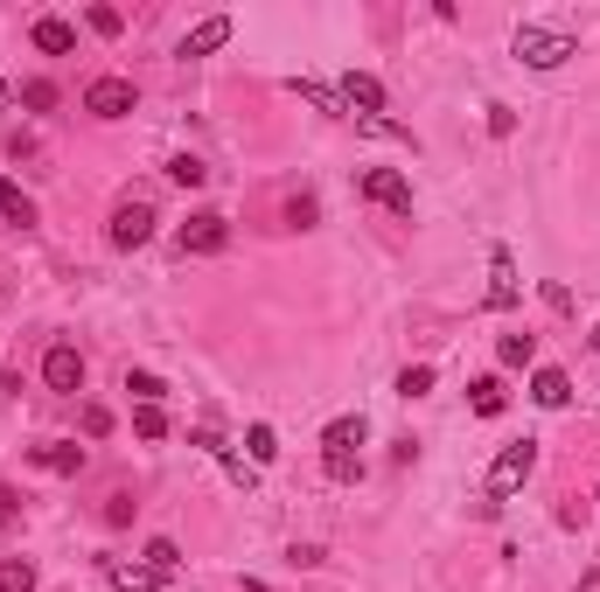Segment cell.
Segmentation results:
<instances>
[{
	"label": "cell",
	"instance_id": "obj_13",
	"mask_svg": "<svg viewBox=\"0 0 600 592\" xmlns=\"http://www.w3.org/2000/svg\"><path fill=\"white\" fill-rule=\"evenodd\" d=\"M223 43H231V14H210V22H196L189 35H182L175 56H217Z\"/></svg>",
	"mask_w": 600,
	"mask_h": 592
},
{
	"label": "cell",
	"instance_id": "obj_5",
	"mask_svg": "<svg viewBox=\"0 0 600 592\" xmlns=\"http://www.w3.org/2000/svg\"><path fill=\"white\" fill-rule=\"evenodd\" d=\"M84 384H91V370H84L78 341H49V349H43V391H56V397H78Z\"/></svg>",
	"mask_w": 600,
	"mask_h": 592
},
{
	"label": "cell",
	"instance_id": "obj_9",
	"mask_svg": "<svg viewBox=\"0 0 600 592\" xmlns=\"http://www.w3.org/2000/svg\"><path fill=\"white\" fill-rule=\"evenodd\" d=\"M335 91H343V105L356 112V119H378V112L391 105V98H384V78H370V70H349Z\"/></svg>",
	"mask_w": 600,
	"mask_h": 592
},
{
	"label": "cell",
	"instance_id": "obj_15",
	"mask_svg": "<svg viewBox=\"0 0 600 592\" xmlns=\"http://www.w3.org/2000/svg\"><path fill=\"white\" fill-rule=\"evenodd\" d=\"M287 91H293V98H308L314 112H328V119H349V105H343V91H335V84H314V78H287Z\"/></svg>",
	"mask_w": 600,
	"mask_h": 592
},
{
	"label": "cell",
	"instance_id": "obj_29",
	"mask_svg": "<svg viewBox=\"0 0 600 592\" xmlns=\"http://www.w3.org/2000/svg\"><path fill=\"white\" fill-rule=\"evenodd\" d=\"M22 105H28V112H56V84H49V78H28V84H22Z\"/></svg>",
	"mask_w": 600,
	"mask_h": 592
},
{
	"label": "cell",
	"instance_id": "obj_10",
	"mask_svg": "<svg viewBox=\"0 0 600 592\" xmlns=\"http://www.w3.org/2000/svg\"><path fill=\"white\" fill-rule=\"evenodd\" d=\"M91 453L78 446V439H49V446H28V467H43V474H84Z\"/></svg>",
	"mask_w": 600,
	"mask_h": 592
},
{
	"label": "cell",
	"instance_id": "obj_6",
	"mask_svg": "<svg viewBox=\"0 0 600 592\" xmlns=\"http://www.w3.org/2000/svg\"><path fill=\"white\" fill-rule=\"evenodd\" d=\"M531 467H538V439H510V446L489 461V495H496V502L517 495L523 481H531Z\"/></svg>",
	"mask_w": 600,
	"mask_h": 592
},
{
	"label": "cell",
	"instance_id": "obj_16",
	"mask_svg": "<svg viewBox=\"0 0 600 592\" xmlns=\"http://www.w3.org/2000/svg\"><path fill=\"white\" fill-rule=\"evenodd\" d=\"M468 405H475V418H503V405H510L503 376H475V384H468Z\"/></svg>",
	"mask_w": 600,
	"mask_h": 592
},
{
	"label": "cell",
	"instance_id": "obj_25",
	"mask_svg": "<svg viewBox=\"0 0 600 592\" xmlns=\"http://www.w3.org/2000/svg\"><path fill=\"white\" fill-rule=\"evenodd\" d=\"M84 28L105 35V43H119V35H126V14H119V8H84Z\"/></svg>",
	"mask_w": 600,
	"mask_h": 592
},
{
	"label": "cell",
	"instance_id": "obj_8",
	"mask_svg": "<svg viewBox=\"0 0 600 592\" xmlns=\"http://www.w3.org/2000/svg\"><path fill=\"white\" fill-rule=\"evenodd\" d=\"M370 439V426H364V411H343V418H328L322 426V461H356V446Z\"/></svg>",
	"mask_w": 600,
	"mask_h": 592
},
{
	"label": "cell",
	"instance_id": "obj_28",
	"mask_svg": "<svg viewBox=\"0 0 600 592\" xmlns=\"http://www.w3.org/2000/svg\"><path fill=\"white\" fill-rule=\"evenodd\" d=\"M134 432L147 439V446H154V439H168V411H161V405H140V411H134Z\"/></svg>",
	"mask_w": 600,
	"mask_h": 592
},
{
	"label": "cell",
	"instance_id": "obj_21",
	"mask_svg": "<svg viewBox=\"0 0 600 592\" xmlns=\"http://www.w3.org/2000/svg\"><path fill=\"white\" fill-rule=\"evenodd\" d=\"M434 384H440V370H434V362H405V370H399V384H391V391H399V397H426Z\"/></svg>",
	"mask_w": 600,
	"mask_h": 592
},
{
	"label": "cell",
	"instance_id": "obj_17",
	"mask_svg": "<svg viewBox=\"0 0 600 592\" xmlns=\"http://www.w3.org/2000/svg\"><path fill=\"white\" fill-rule=\"evenodd\" d=\"M489 265H496V286H489V293H482V307H496V314H503V307H510V300H517V265H510V252H496Z\"/></svg>",
	"mask_w": 600,
	"mask_h": 592
},
{
	"label": "cell",
	"instance_id": "obj_18",
	"mask_svg": "<svg viewBox=\"0 0 600 592\" xmlns=\"http://www.w3.org/2000/svg\"><path fill=\"white\" fill-rule=\"evenodd\" d=\"M134 515H140V495H134V488H112L105 509H99V523H105V530H126Z\"/></svg>",
	"mask_w": 600,
	"mask_h": 592
},
{
	"label": "cell",
	"instance_id": "obj_31",
	"mask_svg": "<svg viewBox=\"0 0 600 592\" xmlns=\"http://www.w3.org/2000/svg\"><path fill=\"white\" fill-rule=\"evenodd\" d=\"M22 488H8V481H0V530H14V523H22Z\"/></svg>",
	"mask_w": 600,
	"mask_h": 592
},
{
	"label": "cell",
	"instance_id": "obj_12",
	"mask_svg": "<svg viewBox=\"0 0 600 592\" xmlns=\"http://www.w3.org/2000/svg\"><path fill=\"white\" fill-rule=\"evenodd\" d=\"M531 405L566 411V405H573V376H566V370H552V362H545V370H531Z\"/></svg>",
	"mask_w": 600,
	"mask_h": 592
},
{
	"label": "cell",
	"instance_id": "obj_32",
	"mask_svg": "<svg viewBox=\"0 0 600 592\" xmlns=\"http://www.w3.org/2000/svg\"><path fill=\"white\" fill-rule=\"evenodd\" d=\"M223 474H231L238 488H258V467H252V461H238V453H223Z\"/></svg>",
	"mask_w": 600,
	"mask_h": 592
},
{
	"label": "cell",
	"instance_id": "obj_33",
	"mask_svg": "<svg viewBox=\"0 0 600 592\" xmlns=\"http://www.w3.org/2000/svg\"><path fill=\"white\" fill-rule=\"evenodd\" d=\"M517 132V112L510 105H489V140H510Z\"/></svg>",
	"mask_w": 600,
	"mask_h": 592
},
{
	"label": "cell",
	"instance_id": "obj_34",
	"mask_svg": "<svg viewBox=\"0 0 600 592\" xmlns=\"http://www.w3.org/2000/svg\"><path fill=\"white\" fill-rule=\"evenodd\" d=\"M0 105H8V84H0Z\"/></svg>",
	"mask_w": 600,
	"mask_h": 592
},
{
	"label": "cell",
	"instance_id": "obj_3",
	"mask_svg": "<svg viewBox=\"0 0 600 592\" xmlns=\"http://www.w3.org/2000/svg\"><path fill=\"white\" fill-rule=\"evenodd\" d=\"M140 105V91H134V78H119V70H105V78H91L84 84V112H91V119H126V112H134Z\"/></svg>",
	"mask_w": 600,
	"mask_h": 592
},
{
	"label": "cell",
	"instance_id": "obj_2",
	"mask_svg": "<svg viewBox=\"0 0 600 592\" xmlns=\"http://www.w3.org/2000/svg\"><path fill=\"white\" fill-rule=\"evenodd\" d=\"M154 202H147V196H119V202H112V217H105V244H112V252H140V244L147 237H154Z\"/></svg>",
	"mask_w": 600,
	"mask_h": 592
},
{
	"label": "cell",
	"instance_id": "obj_24",
	"mask_svg": "<svg viewBox=\"0 0 600 592\" xmlns=\"http://www.w3.org/2000/svg\"><path fill=\"white\" fill-rule=\"evenodd\" d=\"M245 453H252V467H273L279 461V432L273 426H252L245 432Z\"/></svg>",
	"mask_w": 600,
	"mask_h": 592
},
{
	"label": "cell",
	"instance_id": "obj_19",
	"mask_svg": "<svg viewBox=\"0 0 600 592\" xmlns=\"http://www.w3.org/2000/svg\"><path fill=\"white\" fill-rule=\"evenodd\" d=\"M279 223H287V231H314V223H322V202H314V196H287V202H279Z\"/></svg>",
	"mask_w": 600,
	"mask_h": 592
},
{
	"label": "cell",
	"instance_id": "obj_36",
	"mask_svg": "<svg viewBox=\"0 0 600 592\" xmlns=\"http://www.w3.org/2000/svg\"><path fill=\"white\" fill-rule=\"evenodd\" d=\"M593 502H600V488H593Z\"/></svg>",
	"mask_w": 600,
	"mask_h": 592
},
{
	"label": "cell",
	"instance_id": "obj_20",
	"mask_svg": "<svg viewBox=\"0 0 600 592\" xmlns=\"http://www.w3.org/2000/svg\"><path fill=\"white\" fill-rule=\"evenodd\" d=\"M496 356H503V370H531V362H538V335H503Z\"/></svg>",
	"mask_w": 600,
	"mask_h": 592
},
{
	"label": "cell",
	"instance_id": "obj_26",
	"mask_svg": "<svg viewBox=\"0 0 600 592\" xmlns=\"http://www.w3.org/2000/svg\"><path fill=\"white\" fill-rule=\"evenodd\" d=\"M126 391H134V405H161V397H168V384L154 370H126Z\"/></svg>",
	"mask_w": 600,
	"mask_h": 592
},
{
	"label": "cell",
	"instance_id": "obj_22",
	"mask_svg": "<svg viewBox=\"0 0 600 592\" xmlns=\"http://www.w3.org/2000/svg\"><path fill=\"white\" fill-rule=\"evenodd\" d=\"M175 565H182V544L175 537H147V571H154V579H168Z\"/></svg>",
	"mask_w": 600,
	"mask_h": 592
},
{
	"label": "cell",
	"instance_id": "obj_27",
	"mask_svg": "<svg viewBox=\"0 0 600 592\" xmlns=\"http://www.w3.org/2000/svg\"><path fill=\"white\" fill-rule=\"evenodd\" d=\"M168 182H175V188H203V182H210V167H203L196 154H175V161H168Z\"/></svg>",
	"mask_w": 600,
	"mask_h": 592
},
{
	"label": "cell",
	"instance_id": "obj_14",
	"mask_svg": "<svg viewBox=\"0 0 600 592\" xmlns=\"http://www.w3.org/2000/svg\"><path fill=\"white\" fill-rule=\"evenodd\" d=\"M0 223H14V231H35V196L14 175H0Z\"/></svg>",
	"mask_w": 600,
	"mask_h": 592
},
{
	"label": "cell",
	"instance_id": "obj_7",
	"mask_svg": "<svg viewBox=\"0 0 600 592\" xmlns=\"http://www.w3.org/2000/svg\"><path fill=\"white\" fill-rule=\"evenodd\" d=\"M356 196L391 209V217H412V182L399 175V167H364V175H356Z\"/></svg>",
	"mask_w": 600,
	"mask_h": 592
},
{
	"label": "cell",
	"instance_id": "obj_35",
	"mask_svg": "<svg viewBox=\"0 0 600 592\" xmlns=\"http://www.w3.org/2000/svg\"><path fill=\"white\" fill-rule=\"evenodd\" d=\"M593 349H600V328H593Z\"/></svg>",
	"mask_w": 600,
	"mask_h": 592
},
{
	"label": "cell",
	"instance_id": "obj_4",
	"mask_svg": "<svg viewBox=\"0 0 600 592\" xmlns=\"http://www.w3.org/2000/svg\"><path fill=\"white\" fill-rule=\"evenodd\" d=\"M223 244H231V217H217V209H196V217L175 231V252L182 258H217Z\"/></svg>",
	"mask_w": 600,
	"mask_h": 592
},
{
	"label": "cell",
	"instance_id": "obj_1",
	"mask_svg": "<svg viewBox=\"0 0 600 592\" xmlns=\"http://www.w3.org/2000/svg\"><path fill=\"white\" fill-rule=\"evenodd\" d=\"M510 49H517V63H531V70H558V63H573V56H579V43L566 28H538V22H523L510 35Z\"/></svg>",
	"mask_w": 600,
	"mask_h": 592
},
{
	"label": "cell",
	"instance_id": "obj_30",
	"mask_svg": "<svg viewBox=\"0 0 600 592\" xmlns=\"http://www.w3.org/2000/svg\"><path fill=\"white\" fill-rule=\"evenodd\" d=\"M78 426H84V439H105V432H112V405H84Z\"/></svg>",
	"mask_w": 600,
	"mask_h": 592
},
{
	"label": "cell",
	"instance_id": "obj_11",
	"mask_svg": "<svg viewBox=\"0 0 600 592\" xmlns=\"http://www.w3.org/2000/svg\"><path fill=\"white\" fill-rule=\"evenodd\" d=\"M28 43L43 49V56H70V49H78V22H64V14H35Z\"/></svg>",
	"mask_w": 600,
	"mask_h": 592
},
{
	"label": "cell",
	"instance_id": "obj_23",
	"mask_svg": "<svg viewBox=\"0 0 600 592\" xmlns=\"http://www.w3.org/2000/svg\"><path fill=\"white\" fill-rule=\"evenodd\" d=\"M43 579H35V565L28 558H0V592H35Z\"/></svg>",
	"mask_w": 600,
	"mask_h": 592
}]
</instances>
